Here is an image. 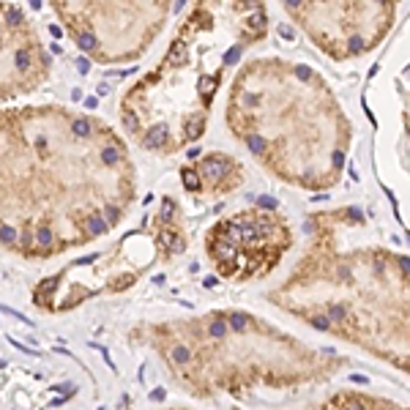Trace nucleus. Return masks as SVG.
Listing matches in <instances>:
<instances>
[{
	"instance_id": "f257e3e1",
	"label": "nucleus",
	"mask_w": 410,
	"mask_h": 410,
	"mask_svg": "<svg viewBox=\"0 0 410 410\" xmlns=\"http://www.w3.org/2000/svg\"><path fill=\"white\" fill-rule=\"evenodd\" d=\"M137 200V167L109 123L60 104L6 107L0 118V238L47 260L112 233Z\"/></svg>"
},
{
	"instance_id": "f03ea898",
	"label": "nucleus",
	"mask_w": 410,
	"mask_h": 410,
	"mask_svg": "<svg viewBox=\"0 0 410 410\" xmlns=\"http://www.w3.org/2000/svg\"><path fill=\"white\" fill-rule=\"evenodd\" d=\"M265 36V0H192L164 55L121 96L126 134L156 156L194 145L227 72Z\"/></svg>"
},
{
	"instance_id": "7ed1b4c3",
	"label": "nucleus",
	"mask_w": 410,
	"mask_h": 410,
	"mask_svg": "<svg viewBox=\"0 0 410 410\" xmlns=\"http://www.w3.org/2000/svg\"><path fill=\"white\" fill-rule=\"evenodd\" d=\"M227 131L282 184L326 192L342 180L353 126L312 66L282 55L238 66L224 104Z\"/></svg>"
},
{
	"instance_id": "20e7f679",
	"label": "nucleus",
	"mask_w": 410,
	"mask_h": 410,
	"mask_svg": "<svg viewBox=\"0 0 410 410\" xmlns=\"http://www.w3.org/2000/svg\"><path fill=\"white\" fill-rule=\"evenodd\" d=\"M148 345L197 399L331 380L342 358L304 345L257 314L222 309L145 328Z\"/></svg>"
},
{
	"instance_id": "39448f33",
	"label": "nucleus",
	"mask_w": 410,
	"mask_h": 410,
	"mask_svg": "<svg viewBox=\"0 0 410 410\" xmlns=\"http://www.w3.org/2000/svg\"><path fill=\"white\" fill-rule=\"evenodd\" d=\"M277 304L410 372V257L389 249L306 252Z\"/></svg>"
},
{
	"instance_id": "423d86ee",
	"label": "nucleus",
	"mask_w": 410,
	"mask_h": 410,
	"mask_svg": "<svg viewBox=\"0 0 410 410\" xmlns=\"http://www.w3.org/2000/svg\"><path fill=\"white\" fill-rule=\"evenodd\" d=\"M175 0H50L55 17L88 60L134 63L167 25Z\"/></svg>"
},
{
	"instance_id": "0eeeda50",
	"label": "nucleus",
	"mask_w": 410,
	"mask_h": 410,
	"mask_svg": "<svg viewBox=\"0 0 410 410\" xmlns=\"http://www.w3.org/2000/svg\"><path fill=\"white\" fill-rule=\"evenodd\" d=\"M282 6L326 58L345 63L389 38L402 0H282Z\"/></svg>"
},
{
	"instance_id": "6e6552de",
	"label": "nucleus",
	"mask_w": 410,
	"mask_h": 410,
	"mask_svg": "<svg viewBox=\"0 0 410 410\" xmlns=\"http://www.w3.org/2000/svg\"><path fill=\"white\" fill-rule=\"evenodd\" d=\"M293 227L274 208H243L222 216L205 235V252L227 282H255L274 274L293 249Z\"/></svg>"
},
{
	"instance_id": "1a4fd4ad",
	"label": "nucleus",
	"mask_w": 410,
	"mask_h": 410,
	"mask_svg": "<svg viewBox=\"0 0 410 410\" xmlns=\"http://www.w3.org/2000/svg\"><path fill=\"white\" fill-rule=\"evenodd\" d=\"M3 101H17L36 93L52 74V58L38 38L36 22L17 3L3 6Z\"/></svg>"
},
{
	"instance_id": "9d476101",
	"label": "nucleus",
	"mask_w": 410,
	"mask_h": 410,
	"mask_svg": "<svg viewBox=\"0 0 410 410\" xmlns=\"http://www.w3.org/2000/svg\"><path fill=\"white\" fill-rule=\"evenodd\" d=\"M184 186L192 194H208V197H219L233 192L235 186L243 180V170L241 164L230 159L224 153H211L202 162L192 164V167L180 170Z\"/></svg>"
},
{
	"instance_id": "9b49d317",
	"label": "nucleus",
	"mask_w": 410,
	"mask_h": 410,
	"mask_svg": "<svg viewBox=\"0 0 410 410\" xmlns=\"http://www.w3.org/2000/svg\"><path fill=\"white\" fill-rule=\"evenodd\" d=\"M328 405H342V407H350V405H372V407H397L394 402L389 399H380V397H364V394H336Z\"/></svg>"
}]
</instances>
